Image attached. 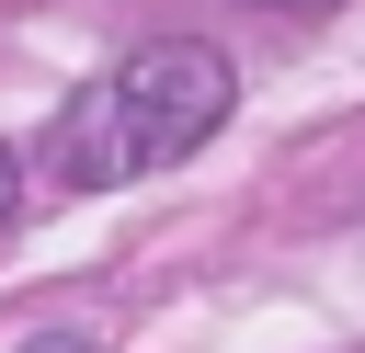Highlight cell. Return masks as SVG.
Wrapping results in <instances>:
<instances>
[{
    "label": "cell",
    "instance_id": "cell-1",
    "mask_svg": "<svg viewBox=\"0 0 365 353\" xmlns=\"http://www.w3.org/2000/svg\"><path fill=\"white\" fill-rule=\"evenodd\" d=\"M228 102H240L228 57H217V46H194V34H160V46L114 57V68H103V80H91V91L57 114V137H46V171H57L68 194L148 182V171L194 159V148L228 125Z\"/></svg>",
    "mask_w": 365,
    "mask_h": 353
},
{
    "label": "cell",
    "instance_id": "cell-3",
    "mask_svg": "<svg viewBox=\"0 0 365 353\" xmlns=\"http://www.w3.org/2000/svg\"><path fill=\"white\" fill-rule=\"evenodd\" d=\"M34 353H91V342H80V330H46V342H34Z\"/></svg>",
    "mask_w": 365,
    "mask_h": 353
},
{
    "label": "cell",
    "instance_id": "cell-4",
    "mask_svg": "<svg viewBox=\"0 0 365 353\" xmlns=\"http://www.w3.org/2000/svg\"><path fill=\"white\" fill-rule=\"evenodd\" d=\"M274 11H308V0H274Z\"/></svg>",
    "mask_w": 365,
    "mask_h": 353
},
{
    "label": "cell",
    "instance_id": "cell-2",
    "mask_svg": "<svg viewBox=\"0 0 365 353\" xmlns=\"http://www.w3.org/2000/svg\"><path fill=\"white\" fill-rule=\"evenodd\" d=\"M11 205H23V171H11V148H0V228H11Z\"/></svg>",
    "mask_w": 365,
    "mask_h": 353
}]
</instances>
